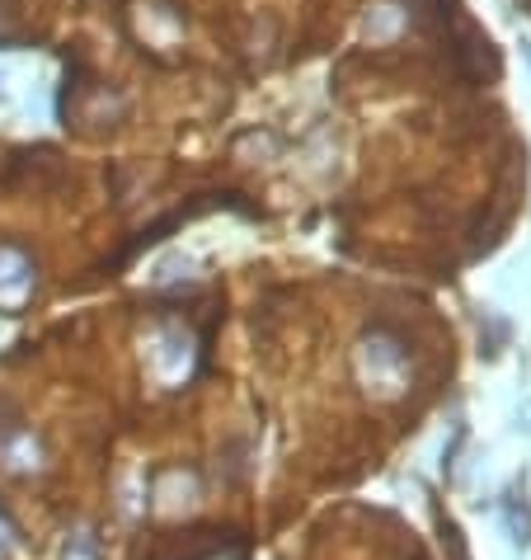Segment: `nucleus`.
Here are the masks:
<instances>
[{
  "mask_svg": "<svg viewBox=\"0 0 531 560\" xmlns=\"http://www.w3.org/2000/svg\"><path fill=\"white\" fill-rule=\"evenodd\" d=\"M28 298V264L20 250H0V306H20Z\"/></svg>",
  "mask_w": 531,
  "mask_h": 560,
  "instance_id": "nucleus-1",
  "label": "nucleus"
}]
</instances>
